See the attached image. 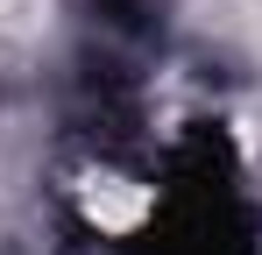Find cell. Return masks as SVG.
Returning <instances> with one entry per match:
<instances>
[{
    "instance_id": "cell-1",
    "label": "cell",
    "mask_w": 262,
    "mask_h": 255,
    "mask_svg": "<svg viewBox=\"0 0 262 255\" xmlns=\"http://www.w3.org/2000/svg\"><path fill=\"white\" fill-rule=\"evenodd\" d=\"M57 199H64V213L85 227L92 241L121 248V241H142L156 227L163 184H156V170L128 163L121 149H85V156H71L57 170Z\"/></svg>"
}]
</instances>
